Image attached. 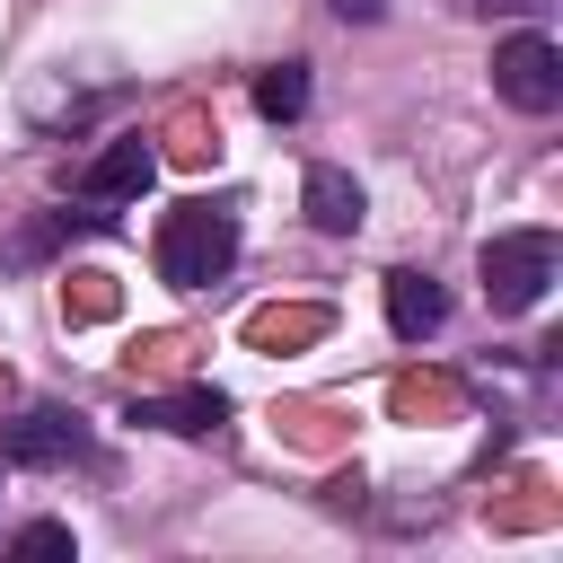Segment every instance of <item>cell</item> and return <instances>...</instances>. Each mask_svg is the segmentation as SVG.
Returning <instances> with one entry per match:
<instances>
[{
	"instance_id": "14",
	"label": "cell",
	"mask_w": 563,
	"mask_h": 563,
	"mask_svg": "<svg viewBox=\"0 0 563 563\" xmlns=\"http://www.w3.org/2000/svg\"><path fill=\"white\" fill-rule=\"evenodd\" d=\"M185 361H194V334H141V343L123 352V369H132V378H176Z\"/></svg>"
},
{
	"instance_id": "15",
	"label": "cell",
	"mask_w": 563,
	"mask_h": 563,
	"mask_svg": "<svg viewBox=\"0 0 563 563\" xmlns=\"http://www.w3.org/2000/svg\"><path fill=\"white\" fill-rule=\"evenodd\" d=\"M9 554H26V563L70 554V528H62V519H35V528H18V537H9Z\"/></svg>"
},
{
	"instance_id": "13",
	"label": "cell",
	"mask_w": 563,
	"mask_h": 563,
	"mask_svg": "<svg viewBox=\"0 0 563 563\" xmlns=\"http://www.w3.org/2000/svg\"><path fill=\"white\" fill-rule=\"evenodd\" d=\"M299 106H308V62H273V70H255V114L290 123Z\"/></svg>"
},
{
	"instance_id": "1",
	"label": "cell",
	"mask_w": 563,
	"mask_h": 563,
	"mask_svg": "<svg viewBox=\"0 0 563 563\" xmlns=\"http://www.w3.org/2000/svg\"><path fill=\"white\" fill-rule=\"evenodd\" d=\"M229 264H238V211H220V202L167 211V229H158V273H167L176 290H202V282H220Z\"/></svg>"
},
{
	"instance_id": "17",
	"label": "cell",
	"mask_w": 563,
	"mask_h": 563,
	"mask_svg": "<svg viewBox=\"0 0 563 563\" xmlns=\"http://www.w3.org/2000/svg\"><path fill=\"white\" fill-rule=\"evenodd\" d=\"M334 9H343V18H378L387 0H334Z\"/></svg>"
},
{
	"instance_id": "16",
	"label": "cell",
	"mask_w": 563,
	"mask_h": 563,
	"mask_svg": "<svg viewBox=\"0 0 563 563\" xmlns=\"http://www.w3.org/2000/svg\"><path fill=\"white\" fill-rule=\"evenodd\" d=\"M457 18H528V9H545V0H449Z\"/></svg>"
},
{
	"instance_id": "8",
	"label": "cell",
	"mask_w": 563,
	"mask_h": 563,
	"mask_svg": "<svg viewBox=\"0 0 563 563\" xmlns=\"http://www.w3.org/2000/svg\"><path fill=\"white\" fill-rule=\"evenodd\" d=\"M440 317H449V299H440L431 273H387V325H396V343L440 334Z\"/></svg>"
},
{
	"instance_id": "7",
	"label": "cell",
	"mask_w": 563,
	"mask_h": 563,
	"mask_svg": "<svg viewBox=\"0 0 563 563\" xmlns=\"http://www.w3.org/2000/svg\"><path fill=\"white\" fill-rule=\"evenodd\" d=\"M325 334H334V308H325V299L255 308V317H246V343H255V352H299V343H325Z\"/></svg>"
},
{
	"instance_id": "2",
	"label": "cell",
	"mask_w": 563,
	"mask_h": 563,
	"mask_svg": "<svg viewBox=\"0 0 563 563\" xmlns=\"http://www.w3.org/2000/svg\"><path fill=\"white\" fill-rule=\"evenodd\" d=\"M554 238L545 229H510V238H493L484 246V299L501 308V317H528L545 290H554Z\"/></svg>"
},
{
	"instance_id": "4",
	"label": "cell",
	"mask_w": 563,
	"mask_h": 563,
	"mask_svg": "<svg viewBox=\"0 0 563 563\" xmlns=\"http://www.w3.org/2000/svg\"><path fill=\"white\" fill-rule=\"evenodd\" d=\"M150 176H158V150H150L141 132H123V141H106V150L70 176V194H79V202H141Z\"/></svg>"
},
{
	"instance_id": "12",
	"label": "cell",
	"mask_w": 563,
	"mask_h": 563,
	"mask_svg": "<svg viewBox=\"0 0 563 563\" xmlns=\"http://www.w3.org/2000/svg\"><path fill=\"white\" fill-rule=\"evenodd\" d=\"M123 308V290H114V273H97V264H79L70 282H62V317L70 325H97V317H114Z\"/></svg>"
},
{
	"instance_id": "9",
	"label": "cell",
	"mask_w": 563,
	"mask_h": 563,
	"mask_svg": "<svg viewBox=\"0 0 563 563\" xmlns=\"http://www.w3.org/2000/svg\"><path fill=\"white\" fill-rule=\"evenodd\" d=\"M299 202H308V220H317L325 238H352V229H361V185H352L343 167H308Z\"/></svg>"
},
{
	"instance_id": "5",
	"label": "cell",
	"mask_w": 563,
	"mask_h": 563,
	"mask_svg": "<svg viewBox=\"0 0 563 563\" xmlns=\"http://www.w3.org/2000/svg\"><path fill=\"white\" fill-rule=\"evenodd\" d=\"M0 457L9 466H70V457H88V422L62 413V405H35L0 431Z\"/></svg>"
},
{
	"instance_id": "10",
	"label": "cell",
	"mask_w": 563,
	"mask_h": 563,
	"mask_svg": "<svg viewBox=\"0 0 563 563\" xmlns=\"http://www.w3.org/2000/svg\"><path fill=\"white\" fill-rule=\"evenodd\" d=\"M387 405H396L405 422H440V413H457V378H440V369H405V378L387 387Z\"/></svg>"
},
{
	"instance_id": "6",
	"label": "cell",
	"mask_w": 563,
	"mask_h": 563,
	"mask_svg": "<svg viewBox=\"0 0 563 563\" xmlns=\"http://www.w3.org/2000/svg\"><path fill=\"white\" fill-rule=\"evenodd\" d=\"M220 413H229V396H220V387H167V396H132V422H150V431H176V440L211 431Z\"/></svg>"
},
{
	"instance_id": "11",
	"label": "cell",
	"mask_w": 563,
	"mask_h": 563,
	"mask_svg": "<svg viewBox=\"0 0 563 563\" xmlns=\"http://www.w3.org/2000/svg\"><path fill=\"white\" fill-rule=\"evenodd\" d=\"M167 158H176V167H211V158H220V123H211L202 106H176V114H167Z\"/></svg>"
},
{
	"instance_id": "3",
	"label": "cell",
	"mask_w": 563,
	"mask_h": 563,
	"mask_svg": "<svg viewBox=\"0 0 563 563\" xmlns=\"http://www.w3.org/2000/svg\"><path fill=\"white\" fill-rule=\"evenodd\" d=\"M493 88H501V106H519V114H554V106H563V53H554V35L519 26V35L493 53Z\"/></svg>"
}]
</instances>
